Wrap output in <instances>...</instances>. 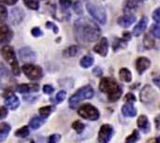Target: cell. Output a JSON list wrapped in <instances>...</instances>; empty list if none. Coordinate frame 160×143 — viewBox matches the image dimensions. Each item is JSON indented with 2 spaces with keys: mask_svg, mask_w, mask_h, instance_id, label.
<instances>
[{
  "mask_svg": "<svg viewBox=\"0 0 160 143\" xmlns=\"http://www.w3.org/2000/svg\"><path fill=\"white\" fill-rule=\"evenodd\" d=\"M73 32L77 42L85 46L96 42L101 36V31L98 24L87 17H82L75 21Z\"/></svg>",
  "mask_w": 160,
  "mask_h": 143,
  "instance_id": "obj_1",
  "label": "cell"
},
{
  "mask_svg": "<svg viewBox=\"0 0 160 143\" xmlns=\"http://www.w3.org/2000/svg\"><path fill=\"white\" fill-rule=\"evenodd\" d=\"M99 90L108 96V99L111 102L117 101L123 93L122 88L117 81L112 78H103L99 82Z\"/></svg>",
  "mask_w": 160,
  "mask_h": 143,
  "instance_id": "obj_2",
  "label": "cell"
},
{
  "mask_svg": "<svg viewBox=\"0 0 160 143\" xmlns=\"http://www.w3.org/2000/svg\"><path fill=\"white\" fill-rule=\"evenodd\" d=\"M94 96V90L91 86H84L78 90L68 100V105L70 109L75 110L82 101L85 99H91Z\"/></svg>",
  "mask_w": 160,
  "mask_h": 143,
  "instance_id": "obj_3",
  "label": "cell"
},
{
  "mask_svg": "<svg viewBox=\"0 0 160 143\" xmlns=\"http://www.w3.org/2000/svg\"><path fill=\"white\" fill-rule=\"evenodd\" d=\"M1 54L3 58L5 59V61L10 66L13 74L17 76L20 75V67H19V63L17 61L15 52L13 51V48L8 45L3 46L1 49Z\"/></svg>",
  "mask_w": 160,
  "mask_h": 143,
  "instance_id": "obj_4",
  "label": "cell"
},
{
  "mask_svg": "<svg viewBox=\"0 0 160 143\" xmlns=\"http://www.w3.org/2000/svg\"><path fill=\"white\" fill-rule=\"evenodd\" d=\"M86 9L98 23L105 24L107 22V13L103 7L94 3H87Z\"/></svg>",
  "mask_w": 160,
  "mask_h": 143,
  "instance_id": "obj_5",
  "label": "cell"
},
{
  "mask_svg": "<svg viewBox=\"0 0 160 143\" xmlns=\"http://www.w3.org/2000/svg\"><path fill=\"white\" fill-rule=\"evenodd\" d=\"M78 114L83 119L90 121H97L99 119L100 116L98 110L90 104H85L82 107H81L78 111Z\"/></svg>",
  "mask_w": 160,
  "mask_h": 143,
  "instance_id": "obj_6",
  "label": "cell"
},
{
  "mask_svg": "<svg viewBox=\"0 0 160 143\" xmlns=\"http://www.w3.org/2000/svg\"><path fill=\"white\" fill-rule=\"evenodd\" d=\"M24 75L32 81L39 80L42 77V69L38 66H35L32 64H25L22 67Z\"/></svg>",
  "mask_w": 160,
  "mask_h": 143,
  "instance_id": "obj_7",
  "label": "cell"
},
{
  "mask_svg": "<svg viewBox=\"0 0 160 143\" xmlns=\"http://www.w3.org/2000/svg\"><path fill=\"white\" fill-rule=\"evenodd\" d=\"M113 136V128L111 125H103L98 133V141L100 143H109Z\"/></svg>",
  "mask_w": 160,
  "mask_h": 143,
  "instance_id": "obj_8",
  "label": "cell"
},
{
  "mask_svg": "<svg viewBox=\"0 0 160 143\" xmlns=\"http://www.w3.org/2000/svg\"><path fill=\"white\" fill-rule=\"evenodd\" d=\"M155 97H156V94H155V91L152 89V87L149 85H145L144 88L141 92V100L143 103L147 104V103L153 102Z\"/></svg>",
  "mask_w": 160,
  "mask_h": 143,
  "instance_id": "obj_9",
  "label": "cell"
},
{
  "mask_svg": "<svg viewBox=\"0 0 160 143\" xmlns=\"http://www.w3.org/2000/svg\"><path fill=\"white\" fill-rule=\"evenodd\" d=\"M12 36H13V33H12L11 29L8 25L1 23V25H0V42H1V44L8 43L11 40Z\"/></svg>",
  "mask_w": 160,
  "mask_h": 143,
  "instance_id": "obj_10",
  "label": "cell"
},
{
  "mask_svg": "<svg viewBox=\"0 0 160 143\" xmlns=\"http://www.w3.org/2000/svg\"><path fill=\"white\" fill-rule=\"evenodd\" d=\"M19 55H20V58L22 59V61H23V62L32 63V62L36 61V53L28 47L20 49Z\"/></svg>",
  "mask_w": 160,
  "mask_h": 143,
  "instance_id": "obj_11",
  "label": "cell"
},
{
  "mask_svg": "<svg viewBox=\"0 0 160 143\" xmlns=\"http://www.w3.org/2000/svg\"><path fill=\"white\" fill-rule=\"evenodd\" d=\"M94 51L96 53L101 55V56H106L108 54L109 51V41L106 37H102L100 41L94 47Z\"/></svg>",
  "mask_w": 160,
  "mask_h": 143,
  "instance_id": "obj_12",
  "label": "cell"
},
{
  "mask_svg": "<svg viewBox=\"0 0 160 143\" xmlns=\"http://www.w3.org/2000/svg\"><path fill=\"white\" fill-rule=\"evenodd\" d=\"M39 86L36 83H27V84H20L16 87V91L20 94H28L38 92Z\"/></svg>",
  "mask_w": 160,
  "mask_h": 143,
  "instance_id": "obj_13",
  "label": "cell"
},
{
  "mask_svg": "<svg viewBox=\"0 0 160 143\" xmlns=\"http://www.w3.org/2000/svg\"><path fill=\"white\" fill-rule=\"evenodd\" d=\"M136 21V16L133 14H125L124 16H121L120 18H118L117 22L120 26L124 27V28H128L129 27L131 24H133Z\"/></svg>",
  "mask_w": 160,
  "mask_h": 143,
  "instance_id": "obj_14",
  "label": "cell"
},
{
  "mask_svg": "<svg viewBox=\"0 0 160 143\" xmlns=\"http://www.w3.org/2000/svg\"><path fill=\"white\" fill-rule=\"evenodd\" d=\"M151 66V61L147 57H139L136 61V68L139 74H142Z\"/></svg>",
  "mask_w": 160,
  "mask_h": 143,
  "instance_id": "obj_15",
  "label": "cell"
},
{
  "mask_svg": "<svg viewBox=\"0 0 160 143\" xmlns=\"http://www.w3.org/2000/svg\"><path fill=\"white\" fill-rule=\"evenodd\" d=\"M147 23H148V19L147 17H142L140 22H138V24L134 27L133 29V35L135 37H140L146 29L147 27Z\"/></svg>",
  "mask_w": 160,
  "mask_h": 143,
  "instance_id": "obj_16",
  "label": "cell"
},
{
  "mask_svg": "<svg viewBox=\"0 0 160 143\" xmlns=\"http://www.w3.org/2000/svg\"><path fill=\"white\" fill-rule=\"evenodd\" d=\"M24 17V12L21 8H13L11 10V15H10V22L12 24H18L20 23Z\"/></svg>",
  "mask_w": 160,
  "mask_h": 143,
  "instance_id": "obj_17",
  "label": "cell"
},
{
  "mask_svg": "<svg viewBox=\"0 0 160 143\" xmlns=\"http://www.w3.org/2000/svg\"><path fill=\"white\" fill-rule=\"evenodd\" d=\"M138 126L139 128L144 133V134H147L149 133V131L151 130V126H150V123H149V120L147 118V116L145 115H141L138 119Z\"/></svg>",
  "mask_w": 160,
  "mask_h": 143,
  "instance_id": "obj_18",
  "label": "cell"
},
{
  "mask_svg": "<svg viewBox=\"0 0 160 143\" xmlns=\"http://www.w3.org/2000/svg\"><path fill=\"white\" fill-rule=\"evenodd\" d=\"M5 105L8 109L12 110V111H15L19 107V105H20V100H19V98L16 96L12 95V96H8V97L5 98Z\"/></svg>",
  "mask_w": 160,
  "mask_h": 143,
  "instance_id": "obj_19",
  "label": "cell"
},
{
  "mask_svg": "<svg viewBox=\"0 0 160 143\" xmlns=\"http://www.w3.org/2000/svg\"><path fill=\"white\" fill-rule=\"evenodd\" d=\"M122 113L126 116V117H134L137 114V111L134 108V106L130 103H128L126 105L123 106L122 108Z\"/></svg>",
  "mask_w": 160,
  "mask_h": 143,
  "instance_id": "obj_20",
  "label": "cell"
},
{
  "mask_svg": "<svg viewBox=\"0 0 160 143\" xmlns=\"http://www.w3.org/2000/svg\"><path fill=\"white\" fill-rule=\"evenodd\" d=\"M81 52V48L80 46L78 45H73V46H70L68 47V49H66L64 51V56L66 57H73V56H76L80 53Z\"/></svg>",
  "mask_w": 160,
  "mask_h": 143,
  "instance_id": "obj_21",
  "label": "cell"
},
{
  "mask_svg": "<svg viewBox=\"0 0 160 143\" xmlns=\"http://www.w3.org/2000/svg\"><path fill=\"white\" fill-rule=\"evenodd\" d=\"M45 122V118H43V117H38V116H34L30 121H29V126L32 128V129H34V130H36V129H38V128H39L41 126H42V124Z\"/></svg>",
  "mask_w": 160,
  "mask_h": 143,
  "instance_id": "obj_22",
  "label": "cell"
},
{
  "mask_svg": "<svg viewBox=\"0 0 160 143\" xmlns=\"http://www.w3.org/2000/svg\"><path fill=\"white\" fill-rule=\"evenodd\" d=\"M119 77L125 82H130L131 80H132V75H131L130 70L128 69V68H126V67H123V68L120 69V71H119Z\"/></svg>",
  "mask_w": 160,
  "mask_h": 143,
  "instance_id": "obj_23",
  "label": "cell"
},
{
  "mask_svg": "<svg viewBox=\"0 0 160 143\" xmlns=\"http://www.w3.org/2000/svg\"><path fill=\"white\" fill-rule=\"evenodd\" d=\"M10 131V126L6 123H2L0 125V141L3 142L6 138L8 136V133Z\"/></svg>",
  "mask_w": 160,
  "mask_h": 143,
  "instance_id": "obj_24",
  "label": "cell"
},
{
  "mask_svg": "<svg viewBox=\"0 0 160 143\" xmlns=\"http://www.w3.org/2000/svg\"><path fill=\"white\" fill-rule=\"evenodd\" d=\"M94 57L93 56H91V55H85V56H83L82 59H81V62H80V64H81V67H83V68H88V67H90L91 66H93V64H94Z\"/></svg>",
  "mask_w": 160,
  "mask_h": 143,
  "instance_id": "obj_25",
  "label": "cell"
},
{
  "mask_svg": "<svg viewBox=\"0 0 160 143\" xmlns=\"http://www.w3.org/2000/svg\"><path fill=\"white\" fill-rule=\"evenodd\" d=\"M155 40L154 38L152 37V36H150L149 34H146L144 36V38H143V46L147 49V50H151L155 47Z\"/></svg>",
  "mask_w": 160,
  "mask_h": 143,
  "instance_id": "obj_26",
  "label": "cell"
},
{
  "mask_svg": "<svg viewBox=\"0 0 160 143\" xmlns=\"http://www.w3.org/2000/svg\"><path fill=\"white\" fill-rule=\"evenodd\" d=\"M24 5L33 10H38L39 7V0H23Z\"/></svg>",
  "mask_w": 160,
  "mask_h": 143,
  "instance_id": "obj_27",
  "label": "cell"
},
{
  "mask_svg": "<svg viewBox=\"0 0 160 143\" xmlns=\"http://www.w3.org/2000/svg\"><path fill=\"white\" fill-rule=\"evenodd\" d=\"M143 0H127L126 2V8L128 9H135L137 8Z\"/></svg>",
  "mask_w": 160,
  "mask_h": 143,
  "instance_id": "obj_28",
  "label": "cell"
},
{
  "mask_svg": "<svg viewBox=\"0 0 160 143\" xmlns=\"http://www.w3.org/2000/svg\"><path fill=\"white\" fill-rule=\"evenodd\" d=\"M29 135V128L28 126H22L21 127L20 129H18L16 132H15V136L18 137V138H26L27 136Z\"/></svg>",
  "mask_w": 160,
  "mask_h": 143,
  "instance_id": "obj_29",
  "label": "cell"
},
{
  "mask_svg": "<svg viewBox=\"0 0 160 143\" xmlns=\"http://www.w3.org/2000/svg\"><path fill=\"white\" fill-rule=\"evenodd\" d=\"M127 45H128V42L125 41L123 38H116L113 43V50H114V52H116L119 49L125 48Z\"/></svg>",
  "mask_w": 160,
  "mask_h": 143,
  "instance_id": "obj_30",
  "label": "cell"
},
{
  "mask_svg": "<svg viewBox=\"0 0 160 143\" xmlns=\"http://www.w3.org/2000/svg\"><path fill=\"white\" fill-rule=\"evenodd\" d=\"M52 107H51V106H46V107H42L39 109L40 116L45 118V119L52 113Z\"/></svg>",
  "mask_w": 160,
  "mask_h": 143,
  "instance_id": "obj_31",
  "label": "cell"
},
{
  "mask_svg": "<svg viewBox=\"0 0 160 143\" xmlns=\"http://www.w3.org/2000/svg\"><path fill=\"white\" fill-rule=\"evenodd\" d=\"M84 127H85V126H84L81 121H75V122L72 124V128H73L78 134H81V133L84 130Z\"/></svg>",
  "mask_w": 160,
  "mask_h": 143,
  "instance_id": "obj_32",
  "label": "cell"
},
{
  "mask_svg": "<svg viewBox=\"0 0 160 143\" xmlns=\"http://www.w3.org/2000/svg\"><path fill=\"white\" fill-rule=\"evenodd\" d=\"M140 140V133L137 130H134L133 133L127 139L126 143H135Z\"/></svg>",
  "mask_w": 160,
  "mask_h": 143,
  "instance_id": "obj_33",
  "label": "cell"
},
{
  "mask_svg": "<svg viewBox=\"0 0 160 143\" xmlns=\"http://www.w3.org/2000/svg\"><path fill=\"white\" fill-rule=\"evenodd\" d=\"M151 34L156 37L160 39V24H153L151 27Z\"/></svg>",
  "mask_w": 160,
  "mask_h": 143,
  "instance_id": "obj_34",
  "label": "cell"
},
{
  "mask_svg": "<svg viewBox=\"0 0 160 143\" xmlns=\"http://www.w3.org/2000/svg\"><path fill=\"white\" fill-rule=\"evenodd\" d=\"M73 9H74V11H75L77 14H79V15H81V14L83 13L82 6V4H81L80 1H76V2L73 4Z\"/></svg>",
  "mask_w": 160,
  "mask_h": 143,
  "instance_id": "obj_35",
  "label": "cell"
},
{
  "mask_svg": "<svg viewBox=\"0 0 160 143\" xmlns=\"http://www.w3.org/2000/svg\"><path fill=\"white\" fill-rule=\"evenodd\" d=\"M0 15H1V22L3 23L5 22V20L8 18V10L5 7V6H3V5L0 6Z\"/></svg>",
  "mask_w": 160,
  "mask_h": 143,
  "instance_id": "obj_36",
  "label": "cell"
},
{
  "mask_svg": "<svg viewBox=\"0 0 160 143\" xmlns=\"http://www.w3.org/2000/svg\"><path fill=\"white\" fill-rule=\"evenodd\" d=\"M66 96H67V94H66L65 91H60L59 93H57V95L55 96V102H56V104L64 101L65 98H66Z\"/></svg>",
  "mask_w": 160,
  "mask_h": 143,
  "instance_id": "obj_37",
  "label": "cell"
},
{
  "mask_svg": "<svg viewBox=\"0 0 160 143\" xmlns=\"http://www.w3.org/2000/svg\"><path fill=\"white\" fill-rule=\"evenodd\" d=\"M124 101H125L126 103H130V104H132L133 102L136 101V96H135L133 94L129 93V94H128V95L124 97Z\"/></svg>",
  "mask_w": 160,
  "mask_h": 143,
  "instance_id": "obj_38",
  "label": "cell"
},
{
  "mask_svg": "<svg viewBox=\"0 0 160 143\" xmlns=\"http://www.w3.org/2000/svg\"><path fill=\"white\" fill-rule=\"evenodd\" d=\"M61 140V136L58 134H53L52 136H50L48 143H58Z\"/></svg>",
  "mask_w": 160,
  "mask_h": 143,
  "instance_id": "obj_39",
  "label": "cell"
},
{
  "mask_svg": "<svg viewBox=\"0 0 160 143\" xmlns=\"http://www.w3.org/2000/svg\"><path fill=\"white\" fill-rule=\"evenodd\" d=\"M59 4L63 9H68L71 6V0H59Z\"/></svg>",
  "mask_w": 160,
  "mask_h": 143,
  "instance_id": "obj_40",
  "label": "cell"
},
{
  "mask_svg": "<svg viewBox=\"0 0 160 143\" xmlns=\"http://www.w3.org/2000/svg\"><path fill=\"white\" fill-rule=\"evenodd\" d=\"M46 26H47V28H49V29H52V31H53V33L54 34H57L58 33V27H57V25H55L53 22H48L47 23H46Z\"/></svg>",
  "mask_w": 160,
  "mask_h": 143,
  "instance_id": "obj_41",
  "label": "cell"
},
{
  "mask_svg": "<svg viewBox=\"0 0 160 143\" xmlns=\"http://www.w3.org/2000/svg\"><path fill=\"white\" fill-rule=\"evenodd\" d=\"M31 33H32V35L35 37H41L42 36V31H41V29L39 28V27H34L33 29H32V31H31Z\"/></svg>",
  "mask_w": 160,
  "mask_h": 143,
  "instance_id": "obj_42",
  "label": "cell"
},
{
  "mask_svg": "<svg viewBox=\"0 0 160 143\" xmlns=\"http://www.w3.org/2000/svg\"><path fill=\"white\" fill-rule=\"evenodd\" d=\"M153 19L158 22V23H160V7L157 8L154 13H153Z\"/></svg>",
  "mask_w": 160,
  "mask_h": 143,
  "instance_id": "obj_43",
  "label": "cell"
},
{
  "mask_svg": "<svg viewBox=\"0 0 160 143\" xmlns=\"http://www.w3.org/2000/svg\"><path fill=\"white\" fill-rule=\"evenodd\" d=\"M53 91H54V88L52 86V85H49V84H47V85H44L43 86V92L45 93V94H52L53 93Z\"/></svg>",
  "mask_w": 160,
  "mask_h": 143,
  "instance_id": "obj_44",
  "label": "cell"
},
{
  "mask_svg": "<svg viewBox=\"0 0 160 143\" xmlns=\"http://www.w3.org/2000/svg\"><path fill=\"white\" fill-rule=\"evenodd\" d=\"M93 74H94L95 77H101V76L103 75V71H102V69H101L99 67H97L94 68Z\"/></svg>",
  "mask_w": 160,
  "mask_h": 143,
  "instance_id": "obj_45",
  "label": "cell"
},
{
  "mask_svg": "<svg viewBox=\"0 0 160 143\" xmlns=\"http://www.w3.org/2000/svg\"><path fill=\"white\" fill-rule=\"evenodd\" d=\"M125 41H127V42H128L130 39H131V33L130 32H128V31H126V32H124L123 33V37H122Z\"/></svg>",
  "mask_w": 160,
  "mask_h": 143,
  "instance_id": "obj_46",
  "label": "cell"
},
{
  "mask_svg": "<svg viewBox=\"0 0 160 143\" xmlns=\"http://www.w3.org/2000/svg\"><path fill=\"white\" fill-rule=\"evenodd\" d=\"M0 111H1V116H0V119L3 120L6 118V116L8 115V110L5 108V107H1L0 108Z\"/></svg>",
  "mask_w": 160,
  "mask_h": 143,
  "instance_id": "obj_47",
  "label": "cell"
},
{
  "mask_svg": "<svg viewBox=\"0 0 160 143\" xmlns=\"http://www.w3.org/2000/svg\"><path fill=\"white\" fill-rule=\"evenodd\" d=\"M19 0H2L3 3L7 4V5H9V6H12V5H15Z\"/></svg>",
  "mask_w": 160,
  "mask_h": 143,
  "instance_id": "obj_48",
  "label": "cell"
},
{
  "mask_svg": "<svg viewBox=\"0 0 160 143\" xmlns=\"http://www.w3.org/2000/svg\"><path fill=\"white\" fill-rule=\"evenodd\" d=\"M155 122H156V125H157V129H160V115L155 119Z\"/></svg>",
  "mask_w": 160,
  "mask_h": 143,
  "instance_id": "obj_49",
  "label": "cell"
},
{
  "mask_svg": "<svg viewBox=\"0 0 160 143\" xmlns=\"http://www.w3.org/2000/svg\"><path fill=\"white\" fill-rule=\"evenodd\" d=\"M153 81H154V83L158 86V88H159L160 90V78H156V79H154Z\"/></svg>",
  "mask_w": 160,
  "mask_h": 143,
  "instance_id": "obj_50",
  "label": "cell"
},
{
  "mask_svg": "<svg viewBox=\"0 0 160 143\" xmlns=\"http://www.w3.org/2000/svg\"><path fill=\"white\" fill-rule=\"evenodd\" d=\"M147 143H156V141L154 140V139H152V140H149Z\"/></svg>",
  "mask_w": 160,
  "mask_h": 143,
  "instance_id": "obj_51",
  "label": "cell"
},
{
  "mask_svg": "<svg viewBox=\"0 0 160 143\" xmlns=\"http://www.w3.org/2000/svg\"><path fill=\"white\" fill-rule=\"evenodd\" d=\"M157 142H158V143H160V137H158V139L157 140Z\"/></svg>",
  "mask_w": 160,
  "mask_h": 143,
  "instance_id": "obj_52",
  "label": "cell"
}]
</instances>
